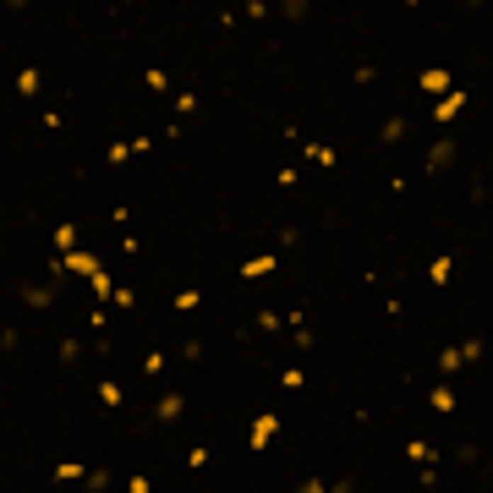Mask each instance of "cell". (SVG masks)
Masks as SVG:
<instances>
[{
	"instance_id": "1",
	"label": "cell",
	"mask_w": 493,
	"mask_h": 493,
	"mask_svg": "<svg viewBox=\"0 0 493 493\" xmlns=\"http://www.w3.org/2000/svg\"><path fill=\"white\" fill-rule=\"evenodd\" d=\"M274 433H280V416H274V411H258V416H252V428H246V450H268V444H274Z\"/></svg>"
},
{
	"instance_id": "2",
	"label": "cell",
	"mask_w": 493,
	"mask_h": 493,
	"mask_svg": "<svg viewBox=\"0 0 493 493\" xmlns=\"http://www.w3.org/2000/svg\"><path fill=\"white\" fill-rule=\"evenodd\" d=\"M186 416V395L181 390H164L159 400H154V422H164V428H170V422H181Z\"/></svg>"
},
{
	"instance_id": "3",
	"label": "cell",
	"mask_w": 493,
	"mask_h": 493,
	"mask_svg": "<svg viewBox=\"0 0 493 493\" xmlns=\"http://www.w3.org/2000/svg\"><path fill=\"white\" fill-rule=\"evenodd\" d=\"M466 99H472V94H466V88H450V94H444V99H433V121H438V126H450L455 115H460V110H466Z\"/></svg>"
},
{
	"instance_id": "4",
	"label": "cell",
	"mask_w": 493,
	"mask_h": 493,
	"mask_svg": "<svg viewBox=\"0 0 493 493\" xmlns=\"http://www.w3.org/2000/svg\"><path fill=\"white\" fill-rule=\"evenodd\" d=\"M61 268L66 274H88V280H94V274H104V264H99V252H61Z\"/></svg>"
},
{
	"instance_id": "5",
	"label": "cell",
	"mask_w": 493,
	"mask_h": 493,
	"mask_svg": "<svg viewBox=\"0 0 493 493\" xmlns=\"http://www.w3.org/2000/svg\"><path fill=\"white\" fill-rule=\"evenodd\" d=\"M22 302H28L33 312H50L55 302H61V285H50V280H44V285H22Z\"/></svg>"
},
{
	"instance_id": "6",
	"label": "cell",
	"mask_w": 493,
	"mask_h": 493,
	"mask_svg": "<svg viewBox=\"0 0 493 493\" xmlns=\"http://www.w3.org/2000/svg\"><path fill=\"white\" fill-rule=\"evenodd\" d=\"M416 82H422V94H438V99H444V94H450V88H455V77H450V72H444V66H428V72H422V77H416Z\"/></svg>"
},
{
	"instance_id": "7",
	"label": "cell",
	"mask_w": 493,
	"mask_h": 493,
	"mask_svg": "<svg viewBox=\"0 0 493 493\" xmlns=\"http://www.w3.org/2000/svg\"><path fill=\"white\" fill-rule=\"evenodd\" d=\"M274 268H280V258H274V252H258V258L242 264V280H264V274H274Z\"/></svg>"
},
{
	"instance_id": "8",
	"label": "cell",
	"mask_w": 493,
	"mask_h": 493,
	"mask_svg": "<svg viewBox=\"0 0 493 493\" xmlns=\"http://www.w3.org/2000/svg\"><path fill=\"white\" fill-rule=\"evenodd\" d=\"M428 280H433V285H438V290H444V285H450V280H455V258H450V252H438V258H433V264H428Z\"/></svg>"
},
{
	"instance_id": "9",
	"label": "cell",
	"mask_w": 493,
	"mask_h": 493,
	"mask_svg": "<svg viewBox=\"0 0 493 493\" xmlns=\"http://www.w3.org/2000/svg\"><path fill=\"white\" fill-rule=\"evenodd\" d=\"M50 242H55V252H77V242H82V230L66 220V225H55L50 230Z\"/></svg>"
},
{
	"instance_id": "10",
	"label": "cell",
	"mask_w": 493,
	"mask_h": 493,
	"mask_svg": "<svg viewBox=\"0 0 493 493\" xmlns=\"http://www.w3.org/2000/svg\"><path fill=\"white\" fill-rule=\"evenodd\" d=\"M444 164H455V143H450V137H438V143L428 148V170H433V176H438Z\"/></svg>"
},
{
	"instance_id": "11",
	"label": "cell",
	"mask_w": 493,
	"mask_h": 493,
	"mask_svg": "<svg viewBox=\"0 0 493 493\" xmlns=\"http://www.w3.org/2000/svg\"><path fill=\"white\" fill-rule=\"evenodd\" d=\"M39 88H44L39 66H22V72H17V94H22V99H33V94H39Z\"/></svg>"
},
{
	"instance_id": "12",
	"label": "cell",
	"mask_w": 493,
	"mask_h": 493,
	"mask_svg": "<svg viewBox=\"0 0 493 493\" xmlns=\"http://www.w3.org/2000/svg\"><path fill=\"white\" fill-rule=\"evenodd\" d=\"M406 132H411V121H406V115H400V110H395L390 121L378 126V137H384V143H400V137H406Z\"/></svg>"
},
{
	"instance_id": "13",
	"label": "cell",
	"mask_w": 493,
	"mask_h": 493,
	"mask_svg": "<svg viewBox=\"0 0 493 493\" xmlns=\"http://www.w3.org/2000/svg\"><path fill=\"white\" fill-rule=\"evenodd\" d=\"M406 455L416 460V466H433V460H438V450H433L428 438H406Z\"/></svg>"
},
{
	"instance_id": "14",
	"label": "cell",
	"mask_w": 493,
	"mask_h": 493,
	"mask_svg": "<svg viewBox=\"0 0 493 493\" xmlns=\"http://www.w3.org/2000/svg\"><path fill=\"white\" fill-rule=\"evenodd\" d=\"M252 324L264 329V334H274V329H285V312H274V307H258V312H252Z\"/></svg>"
},
{
	"instance_id": "15",
	"label": "cell",
	"mask_w": 493,
	"mask_h": 493,
	"mask_svg": "<svg viewBox=\"0 0 493 493\" xmlns=\"http://www.w3.org/2000/svg\"><path fill=\"white\" fill-rule=\"evenodd\" d=\"M428 406H433V411H455V406H460V400H455V390H450V384H433Z\"/></svg>"
},
{
	"instance_id": "16",
	"label": "cell",
	"mask_w": 493,
	"mask_h": 493,
	"mask_svg": "<svg viewBox=\"0 0 493 493\" xmlns=\"http://www.w3.org/2000/svg\"><path fill=\"white\" fill-rule=\"evenodd\" d=\"M274 11H280L285 22H307V17H312V6H307V0H285V6H274Z\"/></svg>"
},
{
	"instance_id": "17",
	"label": "cell",
	"mask_w": 493,
	"mask_h": 493,
	"mask_svg": "<svg viewBox=\"0 0 493 493\" xmlns=\"http://www.w3.org/2000/svg\"><path fill=\"white\" fill-rule=\"evenodd\" d=\"M198 307H203V290H198V285L176 290V312H198Z\"/></svg>"
},
{
	"instance_id": "18",
	"label": "cell",
	"mask_w": 493,
	"mask_h": 493,
	"mask_svg": "<svg viewBox=\"0 0 493 493\" xmlns=\"http://www.w3.org/2000/svg\"><path fill=\"white\" fill-rule=\"evenodd\" d=\"M460 368H472V362H482V334H472V340H460Z\"/></svg>"
},
{
	"instance_id": "19",
	"label": "cell",
	"mask_w": 493,
	"mask_h": 493,
	"mask_svg": "<svg viewBox=\"0 0 493 493\" xmlns=\"http://www.w3.org/2000/svg\"><path fill=\"white\" fill-rule=\"evenodd\" d=\"M82 477H88L82 460H61V466H55V482H82Z\"/></svg>"
},
{
	"instance_id": "20",
	"label": "cell",
	"mask_w": 493,
	"mask_h": 493,
	"mask_svg": "<svg viewBox=\"0 0 493 493\" xmlns=\"http://www.w3.org/2000/svg\"><path fill=\"white\" fill-rule=\"evenodd\" d=\"M302 148H307V159H312V164H324V170H329L334 159H340V154H334L329 143H302Z\"/></svg>"
},
{
	"instance_id": "21",
	"label": "cell",
	"mask_w": 493,
	"mask_h": 493,
	"mask_svg": "<svg viewBox=\"0 0 493 493\" xmlns=\"http://www.w3.org/2000/svg\"><path fill=\"white\" fill-rule=\"evenodd\" d=\"M164 368H170V356H164V351L154 346V351H148V356H143V373H148V378H159Z\"/></svg>"
},
{
	"instance_id": "22",
	"label": "cell",
	"mask_w": 493,
	"mask_h": 493,
	"mask_svg": "<svg viewBox=\"0 0 493 493\" xmlns=\"http://www.w3.org/2000/svg\"><path fill=\"white\" fill-rule=\"evenodd\" d=\"M242 17H252V22H268V17H274V6H268V0H246V6H242Z\"/></svg>"
},
{
	"instance_id": "23",
	"label": "cell",
	"mask_w": 493,
	"mask_h": 493,
	"mask_svg": "<svg viewBox=\"0 0 493 493\" xmlns=\"http://www.w3.org/2000/svg\"><path fill=\"white\" fill-rule=\"evenodd\" d=\"M198 115V94H176V121H192Z\"/></svg>"
},
{
	"instance_id": "24",
	"label": "cell",
	"mask_w": 493,
	"mask_h": 493,
	"mask_svg": "<svg viewBox=\"0 0 493 493\" xmlns=\"http://www.w3.org/2000/svg\"><path fill=\"white\" fill-rule=\"evenodd\" d=\"M99 400H104V406H121V400H126V390L115 384V378H104V384H99Z\"/></svg>"
},
{
	"instance_id": "25",
	"label": "cell",
	"mask_w": 493,
	"mask_h": 493,
	"mask_svg": "<svg viewBox=\"0 0 493 493\" xmlns=\"http://www.w3.org/2000/svg\"><path fill=\"white\" fill-rule=\"evenodd\" d=\"M126 159H132V143H110V148H104V164H115V170H121Z\"/></svg>"
},
{
	"instance_id": "26",
	"label": "cell",
	"mask_w": 493,
	"mask_h": 493,
	"mask_svg": "<svg viewBox=\"0 0 493 493\" xmlns=\"http://www.w3.org/2000/svg\"><path fill=\"white\" fill-rule=\"evenodd\" d=\"M82 488H88V493H104V488H110V472H104V466H94V472L82 477Z\"/></svg>"
},
{
	"instance_id": "27",
	"label": "cell",
	"mask_w": 493,
	"mask_h": 493,
	"mask_svg": "<svg viewBox=\"0 0 493 493\" xmlns=\"http://www.w3.org/2000/svg\"><path fill=\"white\" fill-rule=\"evenodd\" d=\"M290 340H296V351H312V346H318V334H312V324L290 329Z\"/></svg>"
},
{
	"instance_id": "28",
	"label": "cell",
	"mask_w": 493,
	"mask_h": 493,
	"mask_svg": "<svg viewBox=\"0 0 493 493\" xmlns=\"http://www.w3.org/2000/svg\"><path fill=\"white\" fill-rule=\"evenodd\" d=\"M438 373H444V378H450V373H460V351H438Z\"/></svg>"
},
{
	"instance_id": "29",
	"label": "cell",
	"mask_w": 493,
	"mask_h": 493,
	"mask_svg": "<svg viewBox=\"0 0 493 493\" xmlns=\"http://www.w3.org/2000/svg\"><path fill=\"white\" fill-rule=\"evenodd\" d=\"M143 82H148V88H154V94H170V77H164L159 66H148V72H143Z\"/></svg>"
},
{
	"instance_id": "30",
	"label": "cell",
	"mask_w": 493,
	"mask_h": 493,
	"mask_svg": "<svg viewBox=\"0 0 493 493\" xmlns=\"http://www.w3.org/2000/svg\"><path fill=\"white\" fill-rule=\"evenodd\" d=\"M88 285H94V296H99V302H110V296H115V285H110V274H94Z\"/></svg>"
},
{
	"instance_id": "31",
	"label": "cell",
	"mask_w": 493,
	"mask_h": 493,
	"mask_svg": "<svg viewBox=\"0 0 493 493\" xmlns=\"http://www.w3.org/2000/svg\"><path fill=\"white\" fill-rule=\"evenodd\" d=\"M280 384H285V390H302V384H307V373H302V368H285V373H280Z\"/></svg>"
},
{
	"instance_id": "32",
	"label": "cell",
	"mask_w": 493,
	"mask_h": 493,
	"mask_svg": "<svg viewBox=\"0 0 493 493\" xmlns=\"http://www.w3.org/2000/svg\"><path fill=\"white\" fill-rule=\"evenodd\" d=\"M186 466H192V472H203V466H208V444H198V450H186Z\"/></svg>"
},
{
	"instance_id": "33",
	"label": "cell",
	"mask_w": 493,
	"mask_h": 493,
	"mask_svg": "<svg viewBox=\"0 0 493 493\" xmlns=\"http://www.w3.org/2000/svg\"><path fill=\"white\" fill-rule=\"evenodd\" d=\"M110 302H115V307H126V312L137 307V296H132V285H121V290H115V296H110Z\"/></svg>"
},
{
	"instance_id": "34",
	"label": "cell",
	"mask_w": 493,
	"mask_h": 493,
	"mask_svg": "<svg viewBox=\"0 0 493 493\" xmlns=\"http://www.w3.org/2000/svg\"><path fill=\"white\" fill-rule=\"evenodd\" d=\"M82 356V340H61V362H77Z\"/></svg>"
},
{
	"instance_id": "35",
	"label": "cell",
	"mask_w": 493,
	"mask_h": 493,
	"mask_svg": "<svg viewBox=\"0 0 493 493\" xmlns=\"http://www.w3.org/2000/svg\"><path fill=\"white\" fill-rule=\"evenodd\" d=\"M126 493H154V488H148V477L137 472V477H132V488H126Z\"/></svg>"
},
{
	"instance_id": "36",
	"label": "cell",
	"mask_w": 493,
	"mask_h": 493,
	"mask_svg": "<svg viewBox=\"0 0 493 493\" xmlns=\"http://www.w3.org/2000/svg\"><path fill=\"white\" fill-rule=\"evenodd\" d=\"M296 493H329V488H324V482H318V477H307V482H302V488H296Z\"/></svg>"
},
{
	"instance_id": "37",
	"label": "cell",
	"mask_w": 493,
	"mask_h": 493,
	"mask_svg": "<svg viewBox=\"0 0 493 493\" xmlns=\"http://www.w3.org/2000/svg\"><path fill=\"white\" fill-rule=\"evenodd\" d=\"M17 346V329H0V351H11Z\"/></svg>"
},
{
	"instance_id": "38",
	"label": "cell",
	"mask_w": 493,
	"mask_h": 493,
	"mask_svg": "<svg viewBox=\"0 0 493 493\" xmlns=\"http://www.w3.org/2000/svg\"><path fill=\"white\" fill-rule=\"evenodd\" d=\"M329 493H356V488H351V482H334V488H329Z\"/></svg>"
}]
</instances>
